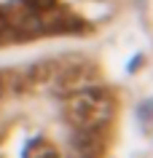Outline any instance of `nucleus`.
<instances>
[{
    "instance_id": "f257e3e1",
    "label": "nucleus",
    "mask_w": 153,
    "mask_h": 158,
    "mask_svg": "<svg viewBox=\"0 0 153 158\" xmlns=\"http://www.w3.org/2000/svg\"><path fill=\"white\" fill-rule=\"evenodd\" d=\"M30 3H32V8H51L54 0H30Z\"/></svg>"
},
{
    "instance_id": "f03ea898",
    "label": "nucleus",
    "mask_w": 153,
    "mask_h": 158,
    "mask_svg": "<svg viewBox=\"0 0 153 158\" xmlns=\"http://www.w3.org/2000/svg\"><path fill=\"white\" fill-rule=\"evenodd\" d=\"M32 158H57V153H54V150H49V148H43L40 153H38V156H32Z\"/></svg>"
}]
</instances>
